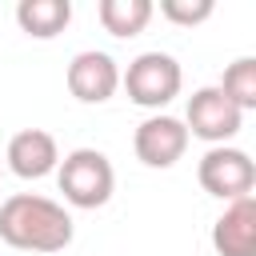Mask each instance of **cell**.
Returning <instances> with one entry per match:
<instances>
[{
  "mask_svg": "<svg viewBox=\"0 0 256 256\" xmlns=\"http://www.w3.org/2000/svg\"><path fill=\"white\" fill-rule=\"evenodd\" d=\"M0 240L20 252H64L72 244V216L48 196L16 192L0 204Z\"/></svg>",
  "mask_w": 256,
  "mask_h": 256,
  "instance_id": "6da1fadb",
  "label": "cell"
},
{
  "mask_svg": "<svg viewBox=\"0 0 256 256\" xmlns=\"http://www.w3.org/2000/svg\"><path fill=\"white\" fill-rule=\"evenodd\" d=\"M56 184L72 208H104L116 188L112 160L96 148H76L56 164Z\"/></svg>",
  "mask_w": 256,
  "mask_h": 256,
  "instance_id": "7a4b0ae2",
  "label": "cell"
},
{
  "mask_svg": "<svg viewBox=\"0 0 256 256\" xmlns=\"http://www.w3.org/2000/svg\"><path fill=\"white\" fill-rule=\"evenodd\" d=\"M120 84H124V92H128L132 104H140V108H164L168 100L180 96L184 72L176 64V56H168V52H140L128 64V72L120 76Z\"/></svg>",
  "mask_w": 256,
  "mask_h": 256,
  "instance_id": "3957f363",
  "label": "cell"
},
{
  "mask_svg": "<svg viewBox=\"0 0 256 256\" xmlns=\"http://www.w3.org/2000/svg\"><path fill=\"white\" fill-rule=\"evenodd\" d=\"M196 176H200V188H204L208 196L228 200V204L252 196V188H256V164H252V156H248L244 148H228V144L208 148V152L200 156Z\"/></svg>",
  "mask_w": 256,
  "mask_h": 256,
  "instance_id": "277c9868",
  "label": "cell"
},
{
  "mask_svg": "<svg viewBox=\"0 0 256 256\" xmlns=\"http://www.w3.org/2000/svg\"><path fill=\"white\" fill-rule=\"evenodd\" d=\"M240 124H244V112H240L220 88H200V92L188 96V108H184V128H188V136H200V140H208V144L216 148V144L232 140V136L240 132Z\"/></svg>",
  "mask_w": 256,
  "mask_h": 256,
  "instance_id": "5b68a950",
  "label": "cell"
},
{
  "mask_svg": "<svg viewBox=\"0 0 256 256\" xmlns=\"http://www.w3.org/2000/svg\"><path fill=\"white\" fill-rule=\"evenodd\" d=\"M136 160L148 168H172L188 148V128L176 116H148L132 136Z\"/></svg>",
  "mask_w": 256,
  "mask_h": 256,
  "instance_id": "8992f818",
  "label": "cell"
},
{
  "mask_svg": "<svg viewBox=\"0 0 256 256\" xmlns=\"http://www.w3.org/2000/svg\"><path fill=\"white\" fill-rule=\"evenodd\" d=\"M120 88V68L108 52H76L68 64V92L80 104H104Z\"/></svg>",
  "mask_w": 256,
  "mask_h": 256,
  "instance_id": "52a82bcc",
  "label": "cell"
},
{
  "mask_svg": "<svg viewBox=\"0 0 256 256\" xmlns=\"http://www.w3.org/2000/svg\"><path fill=\"white\" fill-rule=\"evenodd\" d=\"M8 168L20 176V180H40L48 172H56L60 164V148H56V136L44 132V128H24L8 140V152H4Z\"/></svg>",
  "mask_w": 256,
  "mask_h": 256,
  "instance_id": "ba28073f",
  "label": "cell"
},
{
  "mask_svg": "<svg viewBox=\"0 0 256 256\" xmlns=\"http://www.w3.org/2000/svg\"><path fill=\"white\" fill-rule=\"evenodd\" d=\"M212 248L220 256H256V200H232L212 224Z\"/></svg>",
  "mask_w": 256,
  "mask_h": 256,
  "instance_id": "9c48e42d",
  "label": "cell"
},
{
  "mask_svg": "<svg viewBox=\"0 0 256 256\" xmlns=\"http://www.w3.org/2000/svg\"><path fill=\"white\" fill-rule=\"evenodd\" d=\"M72 20V4L68 0H20L16 4V24L20 32H28L32 40H52L68 28Z\"/></svg>",
  "mask_w": 256,
  "mask_h": 256,
  "instance_id": "30bf717a",
  "label": "cell"
},
{
  "mask_svg": "<svg viewBox=\"0 0 256 256\" xmlns=\"http://www.w3.org/2000/svg\"><path fill=\"white\" fill-rule=\"evenodd\" d=\"M152 0H100L96 4V16L104 24V32L128 40V36H140L152 20Z\"/></svg>",
  "mask_w": 256,
  "mask_h": 256,
  "instance_id": "8fae6325",
  "label": "cell"
},
{
  "mask_svg": "<svg viewBox=\"0 0 256 256\" xmlns=\"http://www.w3.org/2000/svg\"><path fill=\"white\" fill-rule=\"evenodd\" d=\"M240 112H248V108H256V60L252 56H240V60H232L228 68H224V80L216 84Z\"/></svg>",
  "mask_w": 256,
  "mask_h": 256,
  "instance_id": "7c38bea8",
  "label": "cell"
},
{
  "mask_svg": "<svg viewBox=\"0 0 256 256\" xmlns=\"http://www.w3.org/2000/svg\"><path fill=\"white\" fill-rule=\"evenodd\" d=\"M212 12H216L212 0H160V16L172 20V24H180V28H196Z\"/></svg>",
  "mask_w": 256,
  "mask_h": 256,
  "instance_id": "4fadbf2b",
  "label": "cell"
}]
</instances>
